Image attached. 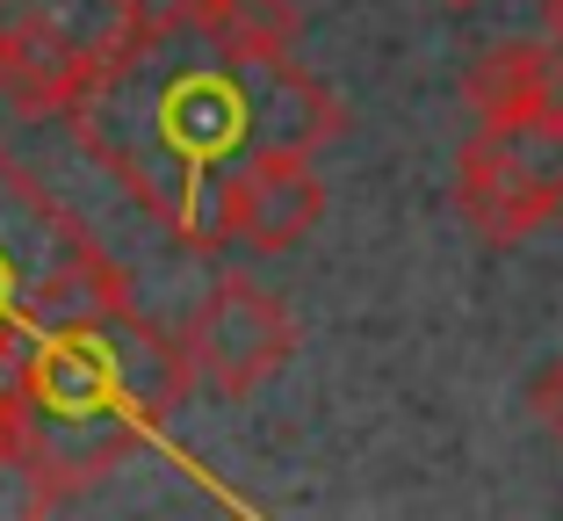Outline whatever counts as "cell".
I'll return each instance as SVG.
<instances>
[{"label": "cell", "mask_w": 563, "mask_h": 521, "mask_svg": "<svg viewBox=\"0 0 563 521\" xmlns=\"http://www.w3.org/2000/svg\"><path fill=\"white\" fill-rule=\"evenodd\" d=\"M73 138L109 182L145 203L181 247L210 253V203L253 152H318L347 131V109L297 51H246L196 15V0H159L123 51L66 101Z\"/></svg>", "instance_id": "1"}, {"label": "cell", "mask_w": 563, "mask_h": 521, "mask_svg": "<svg viewBox=\"0 0 563 521\" xmlns=\"http://www.w3.org/2000/svg\"><path fill=\"white\" fill-rule=\"evenodd\" d=\"M188 391H196V370L181 340H166L131 297H117L73 326L36 334L8 449L44 478L51 500L73 507L95 478L131 464L188 405Z\"/></svg>", "instance_id": "2"}, {"label": "cell", "mask_w": 563, "mask_h": 521, "mask_svg": "<svg viewBox=\"0 0 563 521\" xmlns=\"http://www.w3.org/2000/svg\"><path fill=\"white\" fill-rule=\"evenodd\" d=\"M131 297L123 269L95 247L80 218L0 145V348H30L51 326H73Z\"/></svg>", "instance_id": "3"}, {"label": "cell", "mask_w": 563, "mask_h": 521, "mask_svg": "<svg viewBox=\"0 0 563 521\" xmlns=\"http://www.w3.org/2000/svg\"><path fill=\"white\" fill-rule=\"evenodd\" d=\"M455 210L484 247H520L563 218V109L477 117L455 152Z\"/></svg>", "instance_id": "4"}, {"label": "cell", "mask_w": 563, "mask_h": 521, "mask_svg": "<svg viewBox=\"0 0 563 521\" xmlns=\"http://www.w3.org/2000/svg\"><path fill=\"white\" fill-rule=\"evenodd\" d=\"M137 0H0V95L22 117H66L137 30Z\"/></svg>", "instance_id": "5"}, {"label": "cell", "mask_w": 563, "mask_h": 521, "mask_svg": "<svg viewBox=\"0 0 563 521\" xmlns=\"http://www.w3.org/2000/svg\"><path fill=\"white\" fill-rule=\"evenodd\" d=\"M188 370L196 384H210L217 399H253L261 384H275L297 355V319L275 290H261L253 275H217L210 297L188 319Z\"/></svg>", "instance_id": "6"}, {"label": "cell", "mask_w": 563, "mask_h": 521, "mask_svg": "<svg viewBox=\"0 0 563 521\" xmlns=\"http://www.w3.org/2000/svg\"><path fill=\"white\" fill-rule=\"evenodd\" d=\"M325 218V182H318V152H253L224 174L210 203V239L246 253H289L318 232Z\"/></svg>", "instance_id": "7"}, {"label": "cell", "mask_w": 563, "mask_h": 521, "mask_svg": "<svg viewBox=\"0 0 563 521\" xmlns=\"http://www.w3.org/2000/svg\"><path fill=\"white\" fill-rule=\"evenodd\" d=\"M470 109L477 117H520V109H563V44H534V36H514V44L477 51V66L463 80Z\"/></svg>", "instance_id": "8"}, {"label": "cell", "mask_w": 563, "mask_h": 521, "mask_svg": "<svg viewBox=\"0 0 563 521\" xmlns=\"http://www.w3.org/2000/svg\"><path fill=\"white\" fill-rule=\"evenodd\" d=\"M196 15L246 51H297V0H196Z\"/></svg>", "instance_id": "9"}, {"label": "cell", "mask_w": 563, "mask_h": 521, "mask_svg": "<svg viewBox=\"0 0 563 521\" xmlns=\"http://www.w3.org/2000/svg\"><path fill=\"white\" fill-rule=\"evenodd\" d=\"M0 514H58V500L44 492V478H36L15 449H0Z\"/></svg>", "instance_id": "10"}, {"label": "cell", "mask_w": 563, "mask_h": 521, "mask_svg": "<svg viewBox=\"0 0 563 521\" xmlns=\"http://www.w3.org/2000/svg\"><path fill=\"white\" fill-rule=\"evenodd\" d=\"M534 421H542V435L563 449V355L534 377Z\"/></svg>", "instance_id": "11"}, {"label": "cell", "mask_w": 563, "mask_h": 521, "mask_svg": "<svg viewBox=\"0 0 563 521\" xmlns=\"http://www.w3.org/2000/svg\"><path fill=\"white\" fill-rule=\"evenodd\" d=\"M542 15H549V36L563 44V0H542Z\"/></svg>", "instance_id": "12"}, {"label": "cell", "mask_w": 563, "mask_h": 521, "mask_svg": "<svg viewBox=\"0 0 563 521\" xmlns=\"http://www.w3.org/2000/svg\"><path fill=\"white\" fill-rule=\"evenodd\" d=\"M441 8H477V0H441Z\"/></svg>", "instance_id": "13"}, {"label": "cell", "mask_w": 563, "mask_h": 521, "mask_svg": "<svg viewBox=\"0 0 563 521\" xmlns=\"http://www.w3.org/2000/svg\"><path fill=\"white\" fill-rule=\"evenodd\" d=\"M137 8H159V0H137Z\"/></svg>", "instance_id": "14"}]
</instances>
